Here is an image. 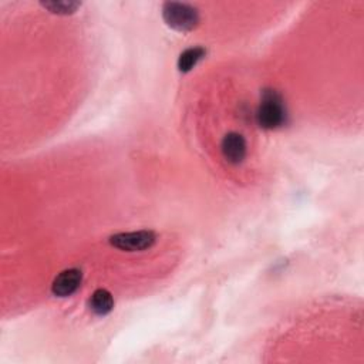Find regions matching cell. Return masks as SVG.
Returning a JSON list of instances; mask_svg holds the SVG:
<instances>
[{"mask_svg":"<svg viewBox=\"0 0 364 364\" xmlns=\"http://www.w3.org/2000/svg\"><path fill=\"white\" fill-rule=\"evenodd\" d=\"M286 107L274 90H264L256 111V121L264 129H274L286 122Z\"/></svg>","mask_w":364,"mask_h":364,"instance_id":"6da1fadb","label":"cell"},{"mask_svg":"<svg viewBox=\"0 0 364 364\" xmlns=\"http://www.w3.org/2000/svg\"><path fill=\"white\" fill-rule=\"evenodd\" d=\"M246 141L237 132H229L223 136L220 144L222 155L230 164H240L246 156Z\"/></svg>","mask_w":364,"mask_h":364,"instance_id":"5b68a950","label":"cell"},{"mask_svg":"<svg viewBox=\"0 0 364 364\" xmlns=\"http://www.w3.org/2000/svg\"><path fill=\"white\" fill-rule=\"evenodd\" d=\"M156 236L152 230H136V232H122L112 235L109 237V243L125 252H141L152 247Z\"/></svg>","mask_w":364,"mask_h":364,"instance_id":"3957f363","label":"cell"},{"mask_svg":"<svg viewBox=\"0 0 364 364\" xmlns=\"http://www.w3.org/2000/svg\"><path fill=\"white\" fill-rule=\"evenodd\" d=\"M205 55V50L202 47H191L186 48L178 58V68L182 73L191 71L198 61Z\"/></svg>","mask_w":364,"mask_h":364,"instance_id":"52a82bcc","label":"cell"},{"mask_svg":"<svg viewBox=\"0 0 364 364\" xmlns=\"http://www.w3.org/2000/svg\"><path fill=\"white\" fill-rule=\"evenodd\" d=\"M43 7H46L47 10H50L54 14H71L74 13L81 3L78 1H71V0H57V1H43L41 3Z\"/></svg>","mask_w":364,"mask_h":364,"instance_id":"ba28073f","label":"cell"},{"mask_svg":"<svg viewBox=\"0 0 364 364\" xmlns=\"http://www.w3.org/2000/svg\"><path fill=\"white\" fill-rule=\"evenodd\" d=\"M81 280H82V273L80 269H75V267L65 269L61 273H58L53 280L51 291L57 297H68L78 290Z\"/></svg>","mask_w":364,"mask_h":364,"instance_id":"277c9868","label":"cell"},{"mask_svg":"<svg viewBox=\"0 0 364 364\" xmlns=\"http://www.w3.org/2000/svg\"><path fill=\"white\" fill-rule=\"evenodd\" d=\"M90 309L97 316H107L114 309V299L105 289H97L90 297Z\"/></svg>","mask_w":364,"mask_h":364,"instance_id":"8992f818","label":"cell"},{"mask_svg":"<svg viewBox=\"0 0 364 364\" xmlns=\"http://www.w3.org/2000/svg\"><path fill=\"white\" fill-rule=\"evenodd\" d=\"M162 17L171 28L182 33L193 30L199 23L198 10L193 6L181 1L164 3Z\"/></svg>","mask_w":364,"mask_h":364,"instance_id":"7a4b0ae2","label":"cell"}]
</instances>
